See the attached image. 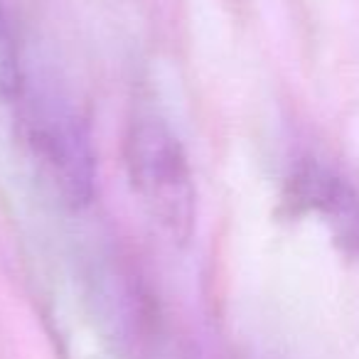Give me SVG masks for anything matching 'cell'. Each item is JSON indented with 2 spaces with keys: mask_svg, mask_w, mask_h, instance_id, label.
<instances>
[{
  "mask_svg": "<svg viewBox=\"0 0 359 359\" xmlns=\"http://www.w3.org/2000/svg\"><path fill=\"white\" fill-rule=\"evenodd\" d=\"M288 202L323 222L339 254L359 259V190L344 175L303 158L288 177Z\"/></svg>",
  "mask_w": 359,
  "mask_h": 359,
  "instance_id": "3957f363",
  "label": "cell"
},
{
  "mask_svg": "<svg viewBox=\"0 0 359 359\" xmlns=\"http://www.w3.org/2000/svg\"><path fill=\"white\" fill-rule=\"evenodd\" d=\"M22 133L50 190L62 205L84 210L96 192V153L84 118L60 89L37 84L25 76L22 91L15 101Z\"/></svg>",
  "mask_w": 359,
  "mask_h": 359,
  "instance_id": "7a4b0ae2",
  "label": "cell"
},
{
  "mask_svg": "<svg viewBox=\"0 0 359 359\" xmlns=\"http://www.w3.org/2000/svg\"><path fill=\"white\" fill-rule=\"evenodd\" d=\"M22 84H25V72H22L11 22L0 3V104H15Z\"/></svg>",
  "mask_w": 359,
  "mask_h": 359,
  "instance_id": "277c9868",
  "label": "cell"
},
{
  "mask_svg": "<svg viewBox=\"0 0 359 359\" xmlns=\"http://www.w3.org/2000/svg\"><path fill=\"white\" fill-rule=\"evenodd\" d=\"M126 177L143 212L172 244L197 229V185L190 158L168 121L138 114L123 135Z\"/></svg>",
  "mask_w": 359,
  "mask_h": 359,
  "instance_id": "6da1fadb",
  "label": "cell"
}]
</instances>
